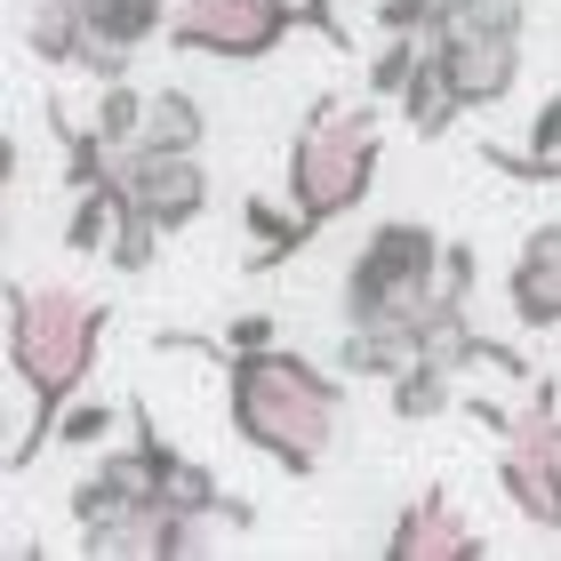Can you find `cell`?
Instances as JSON below:
<instances>
[{
	"label": "cell",
	"mask_w": 561,
	"mask_h": 561,
	"mask_svg": "<svg viewBox=\"0 0 561 561\" xmlns=\"http://www.w3.org/2000/svg\"><path fill=\"white\" fill-rule=\"evenodd\" d=\"M225 386H233V433L257 457H273V466L297 473V481L329 466L337 425H345V386L321 362L257 345V353H233V377H225Z\"/></svg>",
	"instance_id": "obj_1"
},
{
	"label": "cell",
	"mask_w": 561,
	"mask_h": 561,
	"mask_svg": "<svg viewBox=\"0 0 561 561\" xmlns=\"http://www.w3.org/2000/svg\"><path fill=\"white\" fill-rule=\"evenodd\" d=\"M96 337H105V305L48 280V289H9V369L33 393V425L16 433V466H33V449L57 433V417L72 410V393L96 369Z\"/></svg>",
	"instance_id": "obj_2"
},
{
	"label": "cell",
	"mask_w": 561,
	"mask_h": 561,
	"mask_svg": "<svg viewBox=\"0 0 561 561\" xmlns=\"http://www.w3.org/2000/svg\"><path fill=\"white\" fill-rule=\"evenodd\" d=\"M386 161V121L377 105H313V121L289 145V209L313 225H337L345 209H362Z\"/></svg>",
	"instance_id": "obj_3"
},
{
	"label": "cell",
	"mask_w": 561,
	"mask_h": 561,
	"mask_svg": "<svg viewBox=\"0 0 561 561\" xmlns=\"http://www.w3.org/2000/svg\"><path fill=\"white\" fill-rule=\"evenodd\" d=\"M442 257H449V241H433V225L386 217L345 265V321H377V313H417L425 321L433 289H442Z\"/></svg>",
	"instance_id": "obj_4"
},
{
	"label": "cell",
	"mask_w": 561,
	"mask_h": 561,
	"mask_svg": "<svg viewBox=\"0 0 561 561\" xmlns=\"http://www.w3.org/2000/svg\"><path fill=\"white\" fill-rule=\"evenodd\" d=\"M473 417L497 433V490L514 497V514L538 529H561V410H553V393L538 386V401L522 417H505L497 401H473Z\"/></svg>",
	"instance_id": "obj_5"
},
{
	"label": "cell",
	"mask_w": 561,
	"mask_h": 561,
	"mask_svg": "<svg viewBox=\"0 0 561 561\" xmlns=\"http://www.w3.org/2000/svg\"><path fill=\"white\" fill-rule=\"evenodd\" d=\"M297 0H176L169 9V41L193 57H225V65H257L289 41Z\"/></svg>",
	"instance_id": "obj_6"
},
{
	"label": "cell",
	"mask_w": 561,
	"mask_h": 561,
	"mask_svg": "<svg viewBox=\"0 0 561 561\" xmlns=\"http://www.w3.org/2000/svg\"><path fill=\"white\" fill-rule=\"evenodd\" d=\"M121 201H129L137 217H152L161 233H185V225L209 209V176H201V152L121 145Z\"/></svg>",
	"instance_id": "obj_7"
},
{
	"label": "cell",
	"mask_w": 561,
	"mask_h": 561,
	"mask_svg": "<svg viewBox=\"0 0 561 561\" xmlns=\"http://www.w3.org/2000/svg\"><path fill=\"white\" fill-rule=\"evenodd\" d=\"M386 553H393V561H473V553H481V529L457 514L442 490H425V497H410V505L393 514Z\"/></svg>",
	"instance_id": "obj_8"
},
{
	"label": "cell",
	"mask_w": 561,
	"mask_h": 561,
	"mask_svg": "<svg viewBox=\"0 0 561 561\" xmlns=\"http://www.w3.org/2000/svg\"><path fill=\"white\" fill-rule=\"evenodd\" d=\"M449 65V81L466 89V105H505L522 81V33H457V41H433Z\"/></svg>",
	"instance_id": "obj_9"
},
{
	"label": "cell",
	"mask_w": 561,
	"mask_h": 561,
	"mask_svg": "<svg viewBox=\"0 0 561 561\" xmlns=\"http://www.w3.org/2000/svg\"><path fill=\"white\" fill-rule=\"evenodd\" d=\"M505 305L522 329H561V225H538L505 273Z\"/></svg>",
	"instance_id": "obj_10"
},
{
	"label": "cell",
	"mask_w": 561,
	"mask_h": 561,
	"mask_svg": "<svg viewBox=\"0 0 561 561\" xmlns=\"http://www.w3.org/2000/svg\"><path fill=\"white\" fill-rule=\"evenodd\" d=\"M401 113H410V129L417 137H442L457 113H466V89L449 81V65H442V48L425 41V57H417V72H410V89H401Z\"/></svg>",
	"instance_id": "obj_11"
},
{
	"label": "cell",
	"mask_w": 561,
	"mask_h": 561,
	"mask_svg": "<svg viewBox=\"0 0 561 561\" xmlns=\"http://www.w3.org/2000/svg\"><path fill=\"white\" fill-rule=\"evenodd\" d=\"M201 137H209V113H201V96H185V89H152V96H145V129H137V145H152V152H201Z\"/></svg>",
	"instance_id": "obj_12"
},
{
	"label": "cell",
	"mask_w": 561,
	"mask_h": 561,
	"mask_svg": "<svg viewBox=\"0 0 561 561\" xmlns=\"http://www.w3.org/2000/svg\"><path fill=\"white\" fill-rule=\"evenodd\" d=\"M529 0H425V41H457V33H522Z\"/></svg>",
	"instance_id": "obj_13"
},
{
	"label": "cell",
	"mask_w": 561,
	"mask_h": 561,
	"mask_svg": "<svg viewBox=\"0 0 561 561\" xmlns=\"http://www.w3.org/2000/svg\"><path fill=\"white\" fill-rule=\"evenodd\" d=\"M241 225H249V241H257L249 265H280V257H297V249L313 241V225L297 209H273V201H241Z\"/></svg>",
	"instance_id": "obj_14"
},
{
	"label": "cell",
	"mask_w": 561,
	"mask_h": 561,
	"mask_svg": "<svg viewBox=\"0 0 561 561\" xmlns=\"http://www.w3.org/2000/svg\"><path fill=\"white\" fill-rule=\"evenodd\" d=\"M449 386H457V369L433 362V353H417V362L393 377V417H410V425L417 417H442L449 410Z\"/></svg>",
	"instance_id": "obj_15"
},
{
	"label": "cell",
	"mask_w": 561,
	"mask_h": 561,
	"mask_svg": "<svg viewBox=\"0 0 561 561\" xmlns=\"http://www.w3.org/2000/svg\"><path fill=\"white\" fill-rule=\"evenodd\" d=\"M490 161H497V169H522V176H561V96H546V105H538L529 152H497V145H490Z\"/></svg>",
	"instance_id": "obj_16"
},
{
	"label": "cell",
	"mask_w": 561,
	"mask_h": 561,
	"mask_svg": "<svg viewBox=\"0 0 561 561\" xmlns=\"http://www.w3.org/2000/svg\"><path fill=\"white\" fill-rule=\"evenodd\" d=\"M137 129H145V96L105 81V96H96V137L105 145H137Z\"/></svg>",
	"instance_id": "obj_17"
},
{
	"label": "cell",
	"mask_w": 561,
	"mask_h": 561,
	"mask_svg": "<svg viewBox=\"0 0 561 561\" xmlns=\"http://www.w3.org/2000/svg\"><path fill=\"white\" fill-rule=\"evenodd\" d=\"M105 433H113V410H105V401H72V410L57 417V433H48V442L89 449V442H105Z\"/></svg>",
	"instance_id": "obj_18"
},
{
	"label": "cell",
	"mask_w": 561,
	"mask_h": 561,
	"mask_svg": "<svg viewBox=\"0 0 561 561\" xmlns=\"http://www.w3.org/2000/svg\"><path fill=\"white\" fill-rule=\"evenodd\" d=\"M225 345H233V353H257V345H273V321H265V313H241L233 329H225Z\"/></svg>",
	"instance_id": "obj_19"
}]
</instances>
